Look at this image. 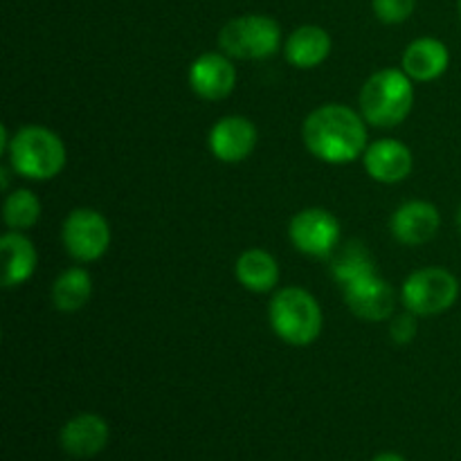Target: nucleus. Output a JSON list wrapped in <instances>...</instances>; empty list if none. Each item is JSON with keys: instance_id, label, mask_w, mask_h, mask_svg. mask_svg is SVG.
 <instances>
[{"instance_id": "obj_5", "label": "nucleus", "mask_w": 461, "mask_h": 461, "mask_svg": "<svg viewBox=\"0 0 461 461\" xmlns=\"http://www.w3.org/2000/svg\"><path fill=\"white\" fill-rule=\"evenodd\" d=\"M221 50L234 59L273 57L282 45V30L277 21L264 14H246L223 25L219 34Z\"/></svg>"}, {"instance_id": "obj_3", "label": "nucleus", "mask_w": 461, "mask_h": 461, "mask_svg": "<svg viewBox=\"0 0 461 461\" xmlns=\"http://www.w3.org/2000/svg\"><path fill=\"white\" fill-rule=\"evenodd\" d=\"M9 160L14 171L27 180H50L66 167V147L54 131L25 126L9 140Z\"/></svg>"}, {"instance_id": "obj_1", "label": "nucleus", "mask_w": 461, "mask_h": 461, "mask_svg": "<svg viewBox=\"0 0 461 461\" xmlns=\"http://www.w3.org/2000/svg\"><path fill=\"white\" fill-rule=\"evenodd\" d=\"M363 120L365 117L342 104L315 108L302 129L306 149L329 165L354 162L367 144V129Z\"/></svg>"}, {"instance_id": "obj_20", "label": "nucleus", "mask_w": 461, "mask_h": 461, "mask_svg": "<svg viewBox=\"0 0 461 461\" xmlns=\"http://www.w3.org/2000/svg\"><path fill=\"white\" fill-rule=\"evenodd\" d=\"M333 252L336 255H333L331 261V273L340 282V286H347V284L356 282V279H363L367 275L376 273L372 255H369L363 243L349 241Z\"/></svg>"}, {"instance_id": "obj_11", "label": "nucleus", "mask_w": 461, "mask_h": 461, "mask_svg": "<svg viewBox=\"0 0 461 461\" xmlns=\"http://www.w3.org/2000/svg\"><path fill=\"white\" fill-rule=\"evenodd\" d=\"M210 151L221 162H241L252 153L257 144V129L248 117L228 115L221 117L210 131Z\"/></svg>"}, {"instance_id": "obj_16", "label": "nucleus", "mask_w": 461, "mask_h": 461, "mask_svg": "<svg viewBox=\"0 0 461 461\" xmlns=\"http://www.w3.org/2000/svg\"><path fill=\"white\" fill-rule=\"evenodd\" d=\"M0 255H3V284L5 288L21 286L36 270L34 243L21 232L12 230L0 239Z\"/></svg>"}, {"instance_id": "obj_22", "label": "nucleus", "mask_w": 461, "mask_h": 461, "mask_svg": "<svg viewBox=\"0 0 461 461\" xmlns=\"http://www.w3.org/2000/svg\"><path fill=\"white\" fill-rule=\"evenodd\" d=\"M417 0H372V9L378 21L387 25H399L412 16Z\"/></svg>"}, {"instance_id": "obj_21", "label": "nucleus", "mask_w": 461, "mask_h": 461, "mask_svg": "<svg viewBox=\"0 0 461 461\" xmlns=\"http://www.w3.org/2000/svg\"><path fill=\"white\" fill-rule=\"evenodd\" d=\"M3 216L7 228L16 230V232L30 230L32 225L41 219L39 198H36L30 189H16V192H12L5 198Z\"/></svg>"}, {"instance_id": "obj_8", "label": "nucleus", "mask_w": 461, "mask_h": 461, "mask_svg": "<svg viewBox=\"0 0 461 461\" xmlns=\"http://www.w3.org/2000/svg\"><path fill=\"white\" fill-rule=\"evenodd\" d=\"M291 241L302 255L309 257H327L333 255V250L340 243V223L331 212L322 207H309L293 216Z\"/></svg>"}, {"instance_id": "obj_13", "label": "nucleus", "mask_w": 461, "mask_h": 461, "mask_svg": "<svg viewBox=\"0 0 461 461\" xmlns=\"http://www.w3.org/2000/svg\"><path fill=\"white\" fill-rule=\"evenodd\" d=\"M108 437H111L108 423L104 421L99 414L84 412L72 417L70 421L61 428L59 441H61V448L66 450L70 457L88 459L106 448Z\"/></svg>"}, {"instance_id": "obj_12", "label": "nucleus", "mask_w": 461, "mask_h": 461, "mask_svg": "<svg viewBox=\"0 0 461 461\" xmlns=\"http://www.w3.org/2000/svg\"><path fill=\"white\" fill-rule=\"evenodd\" d=\"M441 225L439 210L432 203L410 201L394 212L390 221L392 234L405 246H423L437 237Z\"/></svg>"}, {"instance_id": "obj_19", "label": "nucleus", "mask_w": 461, "mask_h": 461, "mask_svg": "<svg viewBox=\"0 0 461 461\" xmlns=\"http://www.w3.org/2000/svg\"><path fill=\"white\" fill-rule=\"evenodd\" d=\"M90 295H93V279L84 268H68L66 273L59 275L52 286V302L63 313L79 311L90 300Z\"/></svg>"}, {"instance_id": "obj_9", "label": "nucleus", "mask_w": 461, "mask_h": 461, "mask_svg": "<svg viewBox=\"0 0 461 461\" xmlns=\"http://www.w3.org/2000/svg\"><path fill=\"white\" fill-rule=\"evenodd\" d=\"M345 300L351 313L367 322H381L394 315L396 309V295L394 288L387 284V279L378 277L376 273L367 275L363 279L347 284Z\"/></svg>"}, {"instance_id": "obj_24", "label": "nucleus", "mask_w": 461, "mask_h": 461, "mask_svg": "<svg viewBox=\"0 0 461 461\" xmlns=\"http://www.w3.org/2000/svg\"><path fill=\"white\" fill-rule=\"evenodd\" d=\"M372 461H405V459L396 453H381V455H376Z\"/></svg>"}, {"instance_id": "obj_25", "label": "nucleus", "mask_w": 461, "mask_h": 461, "mask_svg": "<svg viewBox=\"0 0 461 461\" xmlns=\"http://www.w3.org/2000/svg\"><path fill=\"white\" fill-rule=\"evenodd\" d=\"M457 230H459V234H461V205H459V210H457Z\"/></svg>"}, {"instance_id": "obj_26", "label": "nucleus", "mask_w": 461, "mask_h": 461, "mask_svg": "<svg viewBox=\"0 0 461 461\" xmlns=\"http://www.w3.org/2000/svg\"><path fill=\"white\" fill-rule=\"evenodd\" d=\"M459 16H461V0H459Z\"/></svg>"}, {"instance_id": "obj_4", "label": "nucleus", "mask_w": 461, "mask_h": 461, "mask_svg": "<svg viewBox=\"0 0 461 461\" xmlns=\"http://www.w3.org/2000/svg\"><path fill=\"white\" fill-rule=\"evenodd\" d=\"M270 324L284 342L293 347H306L320 338L322 311L318 300L304 288L288 286L270 302Z\"/></svg>"}, {"instance_id": "obj_2", "label": "nucleus", "mask_w": 461, "mask_h": 461, "mask_svg": "<svg viewBox=\"0 0 461 461\" xmlns=\"http://www.w3.org/2000/svg\"><path fill=\"white\" fill-rule=\"evenodd\" d=\"M414 106V90L405 72L387 68L365 81L360 90V111L365 122L381 129H392L410 115Z\"/></svg>"}, {"instance_id": "obj_10", "label": "nucleus", "mask_w": 461, "mask_h": 461, "mask_svg": "<svg viewBox=\"0 0 461 461\" xmlns=\"http://www.w3.org/2000/svg\"><path fill=\"white\" fill-rule=\"evenodd\" d=\"M189 86L203 99H225L237 86V70L225 54L205 52L189 68Z\"/></svg>"}, {"instance_id": "obj_7", "label": "nucleus", "mask_w": 461, "mask_h": 461, "mask_svg": "<svg viewBox=\"0 0 461 461\" xmlns=\"http://www.w3.org/2000/svg\"><path fill=\"white\" fill-rule=\"evenodd\" d=\"M63 246L77 261H95L111 246V225L99 212L79 207L63 221Z\"/></svg>"}, {"instance_id": "obj_17", "label": "nucleus", "mask_w": 461, "mask_h": 461, "mask_svg": "<svg viewBox=\"0 0 461 461\" xmlns=\"http://www.w3.org/2000/svg\"><path fill=\"white\" fill-rule=\"evenodd\" d=\"M331 52V36L320 25H302L288 36L284 54L295 68H315Z\"/></svg>"}, {"instance_id": "obj_18", "label": "nucleus", "mask_w": 461, "mask_h": 461, "mask_svg": "<svg viewBox=\"0 0 461 461\" xmlns=\"http://www.w3.org/2000/svg\"><path fill=\"white\" fill-rule=\"evenodd\" d=\"M237 279L243 288L252 293H268L279 282V266L270 252L261 248H250L243 252L234 266Z\"/></svg>"}, {"instance_id": "obj_15", "label": "nucleus", "mask_w": 461, "mask_h": 461, "mask_svg": "<svg viewBox=\"0 0 461 461\" xmlns=\"http://www.w3.org/2000/svg\"><path fill=\"white\" fill-rule=\"evenodd\" d=\"M450 54L448 48L439 39L412 41L403 54V72L414 81H435L448 70Z\"/></svg>"}, {"instance_id": "obj_23", "label": "nucleus", "mask_w": 461, "mask_h": 461, "mask_svg": "<svg viewBox=\"0 0 461 461\" xmlns=\"http://www.w3.org/2000/svg\"><path fill=\"white\" fill-rule=\"evenodd\" d=\"M390 336L396 345H408V342L414 340V336H417V320H414L412 311L392 318Z\"/></svg>"}, {"instance_id": "obj_14", "label": "nucleus", "mask_w": 461, "mask_h": 461, "mask_svg": "<svg viewBox=\"0 0 461 461\" xmlns=\"http://www.w3.org/2000/svg\"><path fill=\"white\" fill-rule=\"evenodd\" d=\"M412 167V151L396 140H378L365 151V169L378 183H401L408 178Z\"/></svg>"}, {"instance_id": "obj_6", "label": "nucleus", "mask_w": 461, "mask_h": 461, "mask_svg": "<svg viewBox=\"0 0 461 461\" xmlns=\"http://www.w3.org/2000/svg\"><path fill=\"white\" fill-rule=\"evenodd\" d=\"M459 297V282L446 268H421L403 284V304L414 315H437L448 311Z\"/></svg>"}]
</instances>
